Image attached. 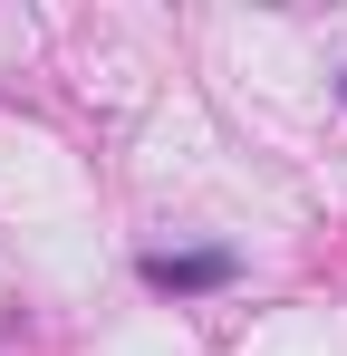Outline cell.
I'll use <instances>...</instances> for the list:
<instances>
[{"mask_svg": "<svg viewBox=\"0 0 347 356\" xmlns=\"http://www.w3.org/2000/svg\"><path fill=\"white\" fill-rule=\"evenodd\" d=\"M231 250H145V289H222Z\"/></svg>", "mask_w": 347, "mask_h": 356, "instance_id": "6da1fadb", "label": "cell"}, {"mask_svg": "<svg viewBox=\"0 0 347 356\" xmlns=\"http://www.w3.org/2000/svg\"><path fill=\"white\" fill-rule=\"evenodd\" d=\"M338 97H347V87H338Z\"/></svg>", "mask_w": 347, "mask_h": 356, "instance_id": "7a4b0ae2", "label": "cell"}]
</instances>
